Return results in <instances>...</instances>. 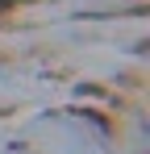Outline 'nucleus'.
I'll list each match as a JSON object with an SVG mask.
<instances>
[]
</instances>
